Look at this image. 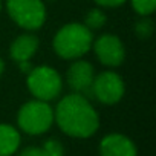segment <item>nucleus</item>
I'll use <instances>...</instances> for the list:
<instances>
[{"label": "nucleus", "instance_id": "4", "mask_svg": "<svg viewBox=\"0 0 156 156\" xmlns=\"http://www.w3.org/2000/svg\"><path fill=\"white\" fill-rule=\"evenodd\" d=\"M28 87L37 100L49 101L61 92V78L52 67L40 66L28 72Z\"/></svg>", "mask_w": 156, "mask_h": 156}, {"label": "nucleus", "instance_id": "5", "mask_svg": "<svg viewBox=\"0 0 156 156\" xmlns=\"http://www.w3.org/2000/svg\"><path fill=\"white\" fill-rule=\"evenodd\" d=\"M11 19L25 29H38L46 19V9L41 0H8Z\"/></svg>", "mask_w": 156, "mask_h": 156}, {"label": "nucleus", "instance_id": "7", "mask_svg": "<svg viewBox=\"0 0 156 156\" xmlns=\"http://www.w3.org/2000/svg\"><path fill=\"white\" fill-rule=\"evenodd\" d=\"M94 48H95L97 57L106 66H119L124 61V57H126L124 44L118 37L112 34L101 35L95 41Z\"/></svg>", "mask_w": 156, "mask_h": 156}, {"label": "nucleus", "instance_id": "11", "mask_svg": "<svg viewBox=\"0 0 156 156\" xmlns=\"http://www.w3.org/2000/svg\"><path fill=\"white\" fill-rule=\"evenodd\" d=\"M20 145L19 132L8 124H0V156H11Z\"/></svg>", "mask_w": 156, "mask_h": 156}, {"label": "nucleus", "instance_id": "12", "mask_svg": "<svg viewBox=\"0 0 156 156\" xmlns=\"http://www.w3.org/2000/svg\"><path fill=\"white\" fill-rule=\"evenodd\" d=\"M104 22H106V14L100 9H92L86 16V26L89 29H98L104 25Z\"/></svg>", "mask_w": 156, "mask_h": 156}, {"label": "nucleus", "instance_id": "8", "mask_svg": "<svg viewBox=\"0 0 156 156\" xmlns=\"http://www.w3.org/2000/svg\"><path fill=\"white\" fill-rule=\"evenodd\" d=\"M95 80V72L90 63L75 61L67 72V83L76 94H92V84Z\"/></svg>", "mask_w": 156, "mask_h": 156}, {"label": "nucleus", "instance_id": "2", "mask_svg": "<svg viewBox=\"0 0 156 156\" xmlns=\"http://www.w3.org/2000/svg\"><path fill=\"white\" fill-rule=\"evenodd\" d=\"M94 43L90 29L80 23H69L63 26L55 38L54 49L63 58H78L84 55Z\"/></svg>", "mask_w": 156, "mask_h": 156}, {"label": "nucleus", "instance_id": "15", "mask_svg": "<svg viewBox=\"0 0 156 156\" xmlns=\"http://www.w3.org/2000/svg\"><path fill=\"white\" fill-rule=\"evenodd\" d=\"M151 31H153V23H151V20L144 19V20L138 22V25H136V34H138L141 38L150 37V35H151Z\"/></svg>", "mask_w": 156, "mask_h": 156}, {"label": "nucleus", "instance_id": "6", "mask_svg": "<svg viewBox=\"0 0 156 156\" xmlns=\"http://www.w3.org/2000/svg\"><path fill=\"white\" fill-rule=\"evenodd\" d=\"M92 95L104 104H115L124 95V83L115 72H103L95 76L92 84Z\"/></svg>", "mask_w": 156, "mask_h": 156}, {"label": "nucleus", "instance_id": "1", "mask_svg": "<svg viewBox=\"0 0 156 156\" xmlns=\"http://www.w3.org/2000/svg\"><path fill=\"white\" fill-rule=\"evenodd\" d=\"M54 119L66 135L73 138H89L100 126L98 113L81 94L64 97L57 106Z\"/></svg>", "mask_w": 156, "mask_h": 156}, {"label": "nucleus", "instance_id": "14", "mask_svg": "<svg viewBox=\"0 0 156 156\" xmlns=\"http://www.w3.org/2000/svg\"><path fill=\"white\" fill-rule=\"evenodd\" d=\"M41 148L44 150V154H46V156H63V151H64L61 142L57 141V139H49V141H46Z\"/></svg>", "mask_w": 156, "mask_h": 156}, {"label": "nucleus", "instance_id": "17", "mask_svg": "<svg viewBox=\"0 0 156 156\" xmlns=\"http://www.w3.org/2000/svg\"><path fill=\"white\" fill-rule=\"evenodd\" d=\"M95 2L103 6H118V5H122L126 0H95Z\"/></svg>", "mask_w": 156, "mask_h": 156}, {"label": "nucleus", "instance_id": "9", "mask_svg": "<svg viewBox=\"0 0 156 156\" xmlns=\"http://www.w3.org/2000/svg\"><path fill=\"white\" fill-rule=\"evenodd\" d=\"M101 156H136V147L124 135L112 133L101 139L100 142Z\"/></svg>", "mask_w": 156, "mask_h": 156}, {"label": "nucleus", "instance_id": "13", "mask_svg": "<svg viewBox=\"0 0 156 156\" xmlns=\"http://www.w3.org/2000/svg\"><path fill=\"white\" fill-rule=\"evenodd\" d=\"M133 9L141 16H148L156 8V0H132Z\"/></svg>", "mask_w": 156, "mask_h": 156}, {"label": "nucleus", "instance_id": "16", "mask_svg": "<svg viewBox=\"0 0 156 156\" xmlns=\"http://www.w3.org/2000/svg\"><path fill=\"white\" fill-rule=\"evenodd\" d=\"M19 156H46V154H44V150L41 147H28Z\"/></svg>", "mask_w": 156, "mask_h": 156}, {"label": "nucleus", "instance_id": "3", "mask_svg": "<svg viewBox=\"0 0 156 156\" xmlns=\"http://www.w3.org/2000/svg\"><path fill=\"white\" fill-rule=\"evenodd\" d=\"M17 122L23 132L29 135H40L49 130V127L52 126L54 110L46 101H29L19 110Z\"/></svg>", "mask_w": 156, "mask_h": 156}, {"label": "nucleus", "instance_id": "10", "mask_svg": "<svg viewBox=\"0 0 156 156\" xmlns=\"http://www.w3.org/2000/svg\"><path fill=\"white\" fill-rule=\"evenodd\" d=\"M38 48V38L29 34L20 35L19 38L14 40L12 46H11V57L14 61L17 63H23V61H29V58L37 52Z\"/></svg>", "mask_w": 156, "mask_h": 156}, {"label": "nucleus", "instance_id": "18", "mask_svg": "<svg viewBox=\"0 0 156 156\" xmlns=\"http://www.w3.org/2000/svg\"><path fill=\"white\" fill-rule=\"evenodd\" d=\"M3 69H5V63H3V60L0 58V75L3 73Z\"/></svg>", "mask_w": 156, "mask_h": 156}]
</instances>
